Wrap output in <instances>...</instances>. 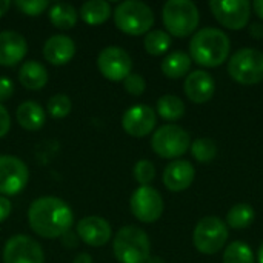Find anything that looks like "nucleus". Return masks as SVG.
<instances>
[{
    "instance_id": "obj_1",
    "label": "nucleus",
    "mask_w": 263,
    "mask_h": 263,
    "mask_svg": "<svg viewBox=\"0 0 263 263\" xmlns=\"http://www.w3.org/2000/svg\"><path fill=\"white\" fill-rule=\"evenodd\" d=\"M72 211L68 203L52 196L35 199L28 210L31 230L45 239L63 237L72 227Z\"/></svg>"
},
{
    "instance_id": "obj_2",
    "label": "nucleus",
    "mask_w": 263,
    "mask_h": 263,
    "mask_svg": "<svg viewBox=\"0 0 263 263\" xmlns=\"http://www.w3.org/2000/svg\"><path fill=\"white\" fill-rule=\"evenodd\" d=\"M230 49V37L217 28H203L197 31L190 42L191 60L205 68H216L225 63Z\"/></svg>"
},
{
    "instance_id": "obj_3",
    "label": "nucleus",
    "mask_w": 263,
    "mask_h": 263,
    "mask_svg": "<svg viewBox=\"0 0 263 263\" xmlns=\"http://www.w3.org/2000/svg\"><path fill=\"white\" fill-rule=\"evenodd\" d=\"M114 256L120 263H146L151 245L146 233L139 227H123L112 242Z\"/></svg>"
},
{
    "instance_id": "obj_4",
    "label": "nucleus",
    "mask_w": 263,
    "mask_h": 263,
    "mask_svg": "<svg viewBox=\"0 0 263 263\" xmlns=\"http://www.w3.org/2000/svg\"><path fill=\"white\" fill-rule=\"evenodd\" d=\"M163 25L170 35L188 37L200 22V14L196 3L190 0H168L162 9Z\"/></svg>"
},
{
    "instance_id": "obj_5",
    "label": "nucleus",
    "mask_w": 263,
    "mask_h": 263,
    "mask_svg": "<svg viewBox=\"0 0 263 263\" xmlns=\"http://www.w3.org/2000/svg\"><path fill=\"white\" fill-rule=\"evenodd\" d=\"M114 22L120 31L129 35H142L154 25V12L143 2L126 0L114 9Z\"/></svg>"
},
{
    "instance_id": "obj_6",
    "label": "nucleus",
    "mask_w": 263,
    "mask_h": 263,
    "mask_svg": "<svg viewBox=\"0 0 263 263\" xmlns=\"http://www.w3.org/2000/svg\"><path fill=\"white\" fill-rule=\"evenodd\" d=\"M228 74L240 85H257L263 82V52L256 48H242L228 62Z\"/></svg>"
},
{
    "instance_id": "obj_7",
    "label": "nucleus",
    "mask_w": 263,
    "mask_h": 263,
    "mask_svg": "<svg viewBox=\"0 0 263 263\" xmlns=\"http://www.w3.org/2000/svg\"><path fill=\"white\" fill-rule=\"evenodd\" d=\"M228 227L227 223L214 216L203 217L194 228L193 243L196 250L202 254L211 256L219 253L228 242Z\"/></svg>"
},
{
    "instance_id": "obj_8",
    "label": "nucleus",
    "mask_w": 263,
    "mask_h": 263,
    "mask_svg": "<svg viewBox=\"0 0 263 263\" xmlns=\"http://www.w3.org/2000/svg\"><path fill=\"white\" fill-rule=\"evenodd\" d=\"M151 146L153 151L162 159H179L190 149L191 139L188 131H185L182 126L168 123L154 133Z\"/></svg>"
},
{
    "instance_id": "obj_9",
    "label": "nucleus",
    "mask_w": 263,
    "mask_h": 263,
    "mask_svg": "<svg viewBox=\"0 0 263 263\" xmlns=\"http://www.w3.org/2000/svg\"><path fill=\"white\" fill-rule=\"evenodd\" d=\"M210 9L222 26L233 31L243 29L251 18V3L248 0H211Z\"/></svg>"
},
{
    "instance_id": "obj_10",
    "label": "nucleus",
    "mask_w": 263,
    "mask_h": 263,
    "mask_svg": "<svg viewBox=\"0 0 263 263\" xmlns=\"http://www.w3.org/2000/svg\"><path fill=\"white\" fill-rule=\"evenodd\" d=\"M131 213L143 223H154L163 214V199L151 186H139L131 196Z\"/></svg>"
},
{
    "instance_id": "obj_11",
    "label": "nucleus",
    "mask_w": 263,
    "mask_h": 263,
    "mask_svg": "<svg viewBox=\"0 0 263 263\" xmlns=\"http://www.w3.org/2000/svg\"><path fill=\"white\" fill-rule=\"evenodd\" d=\"M97 68L103 77L112 82L125 80L133 69L131 55L120 46H108L97 57Z\"/></svg>"
},
{
    "instance_id": "obj_12",
    "label": "nucleus",
    "mask_w": 263,
    "mask_h": 263,
    "mask_svg": "<svg viewBox=\"0 0 263 263\" xmlns=\"http://www.w3.org/2000/svg\"><path fill=\"white\" fill-rule=\"evenodd\" d=\"M28 166L15 156H0V194H18L28 183Z\"/></svg>"
},
{
    "instance_id": "obj_13",
    "label": "nucleus",
    "mask_w": 263,
    "mask_h": 263,
    "mask_svg": "<svg viewBox=\"0 0 263 263\" xmlns=\"http://www.w3.org/2000/svg\"><path fill=\"white\" fill-rule=\"evenodd\" d=\"M42 247L28 236L11 237L3 250V263H43Z\"/></svg>"
},
{
    "instance_id": "obj_14",
    "label": "nucleus",
    "mask_w": 263,
    "mask_h": 263,
    "mask_svg": "<svg viewBox=\"0 0 263 263\" xmlns=\"http://www.w3.org/2000/svg\"><path fill=\"white\" fill-rule=\"evenodd\" d=\"M157 123L156 111L148 105H134L122 117L123 129L133 137L148 136Z\"/></svg>"
},
{
    "instance_id": "obj_15",
    "label": "nucleus",
    "mask_w": 263,
    "mask_h": 263,
    "mask_svg": "<svg viewBox=\"0 0 263 263\" xmlns=\"http://www.w3.org/2000/svg\"><path fill=\"white\" fill-rule=\"evenodd\" d=\"M112 228L109 222L99 216H89L77 223V236L88 247L97 248L109 242Z\"/></svg>"
},
{
    "instance_id": "obj_16",
    "label": "nucleus",
    "mask_w": 263,
    "mask_h": 263,
    "mask_svg": "<svg viewBox=\"0 0 263 263\" xmlns=\"http://www.w3.org/2000/svg\"><path fill=\"white\" fill-rule=\"evenodd\" d=\"M186 97L194 103H206L216 92V82L213 76L203 69L193 71L186 76L183 83Z\"/></svg>"
},
{
    "instance_id": "obj_17",
    "label": "nucleus",
    "mask_w": 263,
    "mask_h": 263,
    "mask_svg": "<svg viewBox=\"0 0 263 263\" xmlns=\"http://www.w3.org/2000/svg\"><path fill=\"white\" fill-rule=\"evenodd\" d=\"M194 166L188 160H173L163 171V183L173 193L188 190L194 182Z\"/></svg>"
},
{
    "instance_id": "obj_18",
    "label": "nucleus",
    "mask_w": 263,
    "mask_h": 263,
    "mask_svg": "<svg viewBox=\"0 0 263 263\" xmlns=\"http://www.w3.org/2000/svg\"><path fill=\"white\" fill-rule=\"evenodd\" d=\"M28 52V43L25 37L15 31L0 32V65L14 66L25 59Z\"/></svg>"
},
{
    "instance_id": "obj_19",
    "label": "nucleus",
    "mask_w": 263,
    "mask_h": 263,
    "mask_svg": "<svg viewBox=\"0 0 263 263\" xmlns=\"http://www.w3.org/2000/svg\"><path fill=\"white\" fill-rule=\"evenodd\" d=\"M76 54V43L71 37L63 34H55L45 42L43 55L45 59L55 66L66 65L72 60Z\"/></svg>"
},
{
    "instance_id": "obj_20",
    "label": "nucleus",
    "mask_w": 263,
    "mask_h": 263,
    "mask_svg": "<svg viewBox=\"0 0 263 263\" xmlns=\"http://www.w3.org/2000/svg\"><path fill=\"white\" fill-rule=\"evenodd\" d=\"M17 122L22 128L28 129V131H37L45 125L46 120V114L43 111V108L35 103V102H23L15 112Z\"/></svg>"
},
{
    "instance_id": "obj_21",
    "label": "nucleus",
    "mask_w": 263,
    "mask_h": 263,
    "mask_svg": "<svg viewBox=\"0 0 263 263\" xmlns=\"http://www.w3.org/2000/svg\"><path fill=\"white\" fill-rule=\"evenodd\" d=\"M18 80L28 89H42L48 83V71L42 63L29 60L20 66Z\"/></svg>"
},
{
    "instance_id": "obj_22",
    "label": "nucleus",
    "mask_w": 263,
    "mask_h": 263,
    "mask_svg": "<svg viewBox=\"0 0 263 263\" xmlns=\"http://www.w3.org/2000/svg\"><path fill=\"white\" fill-rule=\"evenodd\" d=\"M191 69V57L183 51L168 54L162 62V72L168 79H180Z\"/></svg>"
},
{
    "instance_id": "obj_23",
    "label": "nucleus",
    "mask_w": 263,
    "mask_h": 263,
    "mask_svg": "<svg viewBox=\"0 0 263 263\" xmlns=\"http://www.w3.org/2000/svg\"><path fill=\"white\" fill-rule=\"evenodd\" d=\"M80 17L88 25H102L111 17V5L105 0H89L80 8Z\"/></svg>"
},
{
    "instance_id": "obj_24",
    "label": "nucleus",
    "mask_w": 263,
    "mask_h": 263,
    "mask_svg": "<svg viewBox=\"0 0 263 263\" xmlns=\"http://www.w3.org/2000/svg\"><path fill=\"white\" fill-rule=\"evenodd\" d=\"M48 15L51 23L60 29H69L77 22V11L69 3H54L49 8Z\"/></svg>"
},
{
    "instance_id": "obj_25",
    "label": "nucleus",
    "mask_w": 263,
    "mask_h": 263,
    "mask_svg": "<svg viewBox=\"0 0 263 263\" xmlns=\"http://www.w3.org/2000/svg\"><path fill=\"white\" fill-rule=\"evenodd\" d=\"M256 213L254 208L248 203H237L234 205L228 214H227V227H231L233 230H243L248 228L254 222Z\"/></svg>"
},
{
    "instance_id": "obj_26",
    "label": "nucleus",
    "mask_w": 263,
    "mask_h": 263,
    "mask_svg": "<svg viewBox=\"0 0 263 263\" xmlns=\"http://www.w3.org/2000/svg\"><path fill=\"white\" fill-rule=\"evenodd\" d=\"M157 112H159V116L162 119L174 122V120H179V119L183 117L185 103L177 96L166 94V96H162L157 100Z\"/></svg>"
},
{
    "instance_id": "obj_27",
    "label": "nucleus",
    "mask_w": 263,
    "mask_h": 263,
    "mask_svg": "<svg viewBox=\"0 0 263 263\" xmlns=\"http://www.w3.org/2000/svg\"><path fill=\"white\" fill-rule=\"evenodd\" d=\"M143 46L148 54L151 55H162L165 54L171 46V35L162 29L149 31L143 40Z\"/></svg>"
},
{
    "instance_id": "obj_28",
    "label": "nucleus",
    "mask_w": 263,
    "mask_h": 263,
    "mask_svg": "<svg viewBox=\"0 0 263 263\" xmlns=\"http://www.w3.org/2000/svg\"><path fill=\"white\" fill-rule=\"evenodd\" d=\"M223 263H254V254L248 243L236 240L225 248Z\"/></svg>"
},
{
    "instance_id": "obj_29",
    "label": "nucleus",
    "mask_w": 263,
    "mask_h": 263,
    "mask_svg": "<svg viewBox=\"0 0 263 263\" xmlns=\"http://www.w3.org/2000/svg\"><path fill=\"white\" fill-rule=\"evenodd\" d=\"M190 148H191L193 157L200 163H210L217 156V145L214 140H211L208 137L196 139Z\"/></svg>"
},
{
    "instance_id": "obj_30",
    "label": "nucleus",
    "mask_w": 263,
    "mask_h": 263,
    "mask_svg": "<svg viewBox=\"0 0 263 263\" xmlns=\"http://www.w3.org/2000/svg\"><path fill=\"white\" fill-rule=\"evenodd\" d=\"M72 102L66 94H55L48 100V111L55 119H63L71 112Z\"/></svg>"
},
{
    "instance_id": "obj_31",
    "label": "nucleus",
    "mask_w": 263,
    "mask_h": 263,
    "mask_svg": "<svg viewBox=\"0 0 263 263\" xmlns=\"http://www.w3.org/2000/svg\"><path fill=\"white\" fill-rule=\"evenodd\" d=\"M134 177L140 183V186H149V183L156 177V166L149 160H139L134 166Z\"/></svg>"
},
{
    "instance_id": "obj_32",
    "label": "nucleus",
    "mask_w": 263,
    "mask_h": 263,
    "mask_svg": "<svg viewBox=\"0 0 263 263\" xmlns=\"http://www.w3.org/2000/svg\"><path fill=\"white\" fill-rule=\"evenodd\" d=\"M15 6L28 15H39L46 8H49V2H46V0H17Z\"/></svg>"
},
{
    "instance_id": "obj_33",
    "label": "nucleus",
    "mask_w": 263,
    "mask_h": 263,
    "mask_svg": "<svg viewBox=\"0 0 263 263\" xmlns=\"http://www.w3.org/2000/svg\"><path fill=\"white\" fill-rule=\"evenodd\" d=\"M123 85H125V89L129 94H133V96L143 94L145 92V88H146V82H145V79L140 74H129L123 80Z\"/></svg>"
},
{
    "instance_id": "obj_34",
    "label": "nucleus",
    "mask_w": 263,
    "mask_h": 263,
    "mask_svg": "<svg viewBox=\"0 0 263 263\" xmlns=\"http://www.w3.org/2000/svg\"><path fill=\"white\" fill-rule=\"evenodd\" d=\"M14 94V85L8 77H0V103L11 99Z\"/></svg>"
},
{
    "instance_id": "obj_35",
    "label": "nucleus",
    "mask_w": 263,
    "mask_h": 263,
    "mask_svg": "<svg viewBox=\"0 0 263 263\" xmlns=\"http://www.w3.org/2000/svg\"><path fill=\"white\" fill-rule=\"evenodd\" d=\"M11 128V117H9V112L6 111V108L0 103V139L5 137L8 134Z\"/></svg>"
},
{
    "instance_id": "obj_36",
    "label": "nucleus",
    "mask_w": 263,
    "mask_h": 263,
    "mask_svg": "<svg viewBox=\"0 0 263 263\" xmlns=\"http://www.w3.org/2000/svg\"><path fill=\"white\" fill-rule=\"evenodd\" d=\"M9 214H11V202L6 197L0 196V223L6 220Z\"/></svg>"
},
{
    "instance_id": "obj_37",
    "label": "nucleus",
    "mask_w": 263,
    "mask_h": 263,
    "mask_svg": "<svg viewBox=\"0 0 263 263\" xmlns=\"http://www.w3.org/2000/svg\"><path fill=\"white\" fill-rule=\"evenodd\" d=\"M250 32L254 39H262L263 37V25L259 22H254L251 26H250Z\"/></svg>"
},
{
    "instance_id": "obj_38",
    "label": "nucleus",
    "mask_w": 263,
    "mask_h": 263,
    "mask_svg": "<svg viewBox=\"0 0 263 263\" xmlns=\"http://www.w3.org/2000/svg\"><path fill=\"white\" fill-rule=\"evenodd\" d=\"M251 9H254V12L257 14L259 18L263 20V0H256L251 3Z\"/></svg>"
},
{
    "instance_id": "obj_39",
    "label": "nucleus",
    "mask_w": 263,
    "mask_h": 263,
    "mask_svg": "<svg viewBox=\"0 0 263 263\" xmlns=\"http://www.w3.org/2000/svg\"><path fill=\"white\" fill-rule=\"evenodd\" d=\"M72 263H92V259H91V256H89V254H86V253H80V254L74 259V262Z\"/></svg>"
},
{
    "instance_id": "obj_40",
    "label": "nucleus",
    "mask_w": 263,
    "mask_h": 263,
    "mask_svg": "<svg viewBox=\"0 0 263 263\" xmlns=\"http://www.w3.org/2000/svg\"><path fill=\"white\" fill-rule=\"evenodd\" d=\"M9 6H11V3L9 2H6V0H0V17L9 9Z\"/></svg>"
},
{
    "instance_id": "obj_41",
    "label": "nucleus",
    "mask_w": 263,
    "mask_h": 263,
    "mask_svg": "<svg viewBox=\"0 0 263 263\" xmlns=\"http://www.w3.org/2000/svg\"><path fill=\"white\" fill-rule=\"evenodd\" d=\"M257 260H259V263H263V243L260 245V248H259V253H257Z\"/></svg>"
},
{
    "instance_id": "obj_42",
    "label": "nucleus",
    "mask_w": 263,
    "mask_h": 263,
    "mask_svg": "<svg viewBox=\"0 0 263 263\" xmlns=\"http://www.w3.org/2000/svg\"><path fill=\"white\" fill-rule=\"evenodd\" d=\"M146 263H165V262H163V260H162L160 257H149V259H148V262H146Z\"/></svg>"
}]
</instances>
